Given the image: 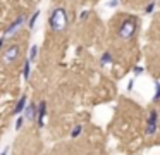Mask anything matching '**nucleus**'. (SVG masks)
I'll list each match as a JSON object with an SVG mask.
<instances>
[{
    "mask_svg": "<svg viewBox=\"0 0 160 155\" xmlns=\"http://www.w3.org/2000/svg\"><path fill=\"white\" fill-rule=\"evenodd\" d=\"M160 100V83H155V95H153V102H158Z\"/></svg>",
    "mask_w": 160,
    "mask_h": 155,
    "instance_id": "nucleus-15",
    "label": "nucleus"
},
{
    "mask_svg": "<svg viewBox=\"0 0 160 155\" xmlns=\"http://www.w3.org/2000/svg\"><path fill=\"white\" fill-rule=\"evenodd\" d=\"M31 64L33 62L29 60V59L24 60V65H22V78H24V81H28L29 76H31Z\"/></svg>",
    "mask_w": 160,
    "mask_h": 155,
    "instance_id": "nucleus-9",
    "label": "nucleus"
},
{
    "mask_svg": "<svg viewBox=\"0 0 160 155\" xmlns=\"http://www.w3.org/2000/svg\"><path fill=\"white\" fill-rule=\"evenodd\" d=\"M26 105H28V95H21V96H19V100H18V103H16V107H14V114H16V116H19V114L24 112Z\"/></svg>",
    "mask_w": 160,
    "mask_h": 155,
    "instance_id": "nucleus-8",
    "label": "nucleus"
},
{
    "mask_svg": "<svg viewBox=\"0 0 160 155\" xmlns=\"http://www.w3.org/2000/svg\"><path fill=\"white\" fill-rule=\"evenodd\" d=\"M143 71H145V69H143L141 65H136V67H134V74H136V76H139Z\"/></svg>",
    "mask_w": 160,
    "mask_h": 155,
    "instance_id": "nucleus-18",
    "label": "nucleus"
},
{
    "mask_svg": "<svg viewBox=\"0 0 160 155\" xmlns=\"http://www.w3.org/2000/svg\"><path fill=\"white\" fill-rule=\"evenodd\" d=\"M132 88H134V79H131V81H129V85H128V90H129V91H131Z\"/></svg>",
    "mask_w": 160,
    "mask_h": 155,
    "instance_id": "nucleus-19",
    "label": "nucleus"
},
{
    "mask_svg": "<svg viewBox=\"0 0 160 155\" xmlns=\"http://www.w3.org/2000/svg\"><path fill=\"white\" fill-rule=\"evenodd\" d=\"M114 62V57H112V54L108 50H105L103 54L100 55V64L102 65H108V64H112Z\"/></svg>",
    "mask_w": 160,
    "mask_h": 155,
    "instance_id": "nucleus-10",
    "label": "nucleus"
},
{
    "mask_svg": "<svg viewBox=\"0 0 160 155\" xmlns=\"http://www.w3.org/2000/svg\"><path fill=\"white\" fill-rule=\"evenodd\" d=\"M24 24H26V16H19V17H16V19L7 26V29L4 31L5 40H9V38L16 36V34H18L19 31H21V28L24 26Z\"/></svg>",
    "mask_w": 160,
    "mask_h": 155,
    "instance_id": "nucleus-3",
    "label": "nucleus"
},
{
    "mask_svg": "<svg viewBox=\"0 0 160 155\" xmlns=\"http://www.w3.org/2000/svg\"><path fill=\"white\" fill-rule=\"evenodd\" d=\"M4 43H5V36H0V48H4Z\"/></svg>",
    "mask_w": 160,
    "mask_h": 155,
    "instance_id": "nucleus-21",
    "label": "nucleus"
},
{
    "mask_svg": "<svg viewBox=\"0 0 160 155\" xmlns=\"http://www.w3.org/2000/svg\"><path fill=\"white\" fill-rule=\"evenodd\" d=\"M119 3V0H110V2H108V7H115Z\"/></svg>",
    "mask_w": 160,
    "mask_h": 155,
    "instance_id": "nucleus-20",
    "label": "nucleus"
},
{
    "mask_svg": "<svg viewBox=\"0 0 160 155\" xmlns=\"http://www.w3.org/2000/svg\"><path fill=\"white\" fill-rule=\"evenodd\" d=\"M36 116H38V105L36 103H28L24 109V119L29 122H36Z\"/></svg>",
    "mask_w": 160,
    "mask_h": 155,
    "instance_id": "nucleus-6",
    "label": "nucleus"
},
{
    "mask_svg": "<svg viewBox=\"0 0 160 155\" xmlns=\"http://www.w3.org/2000/svg\"><path fill=\"white\" fill-rule=\"evenodd\" d=\"M36 57H38V45H33L31 48H29V60L31 62H35L36 60Z\"/></svg>",
    "mask_w": 160,
    "mask_h": 155,
    "instance_id": "nucleus-12",
    "label": "nucleus"
},
{
    "mask_svg": "<svg viewBox=\"0 0 160 155\" xmlns=\"http://www.w3.org/2000/svg\"><path fill=\"white\" fill-rule=\"evenodd\" d=\"M2 153H11V147H7V148H4V150H2Z\"/></svg>",
    "mask_w": 160,
    "mask_h": 155,
    "instance_id": "nucleus-22",
    "label": "nucleus"
},
{
    "mask_svg": "<svg viewBox=\"0 0 160 155\" xmlns=\"http://www.w3.org/2000/svg\"><path fill=\"white\" fill-rule=\"evenodd\" d=\"M19 52H21L19 45H11V47H7V48H5V52H4V57H2L4 64H5V65L12 64V62H14L16 59L19 57Z\"/></svg>",
    "mask_w": 160,
    "mask_h": 155,
    "instance_id": "nucleus-5",
    "label": "nucleus"
},
{
    "mask_svg": "<svg viewBox=\"0 0 160 155\" xmlns=\"http://www.w3.org/2000/svg\"><path fill=\"white\" fill-rule=\"evenodd\" d=\"M24 116H19L18 119H16V126H14V129L16 131H21V127H22V124H24Z\"/></svg>",
    "mask_w": 160,
    "mask_h": 155,
    "instance_id": "nucleus-14",
    "label": "nucleus"
},
{
    "mask_svg": "<svg viewBox=\"0 0 160 155\" xmlns=\"http://www.w3.org/2000/svg\"><path fill=\"white\" fill-rule=\"evenodd\" d=\"M45 117H47V102L42 100L38 103V116H36V124H38L40 129L45 126Z\"/></svg>",
    "mask_w": 160,
    "mask_h": 155,
    "instance_id": "nucleus-7",
    "label": "nucleus"
},
{
    "mask_svg": "<svg viewBox=\"0 0 160 155\" xmlns=\"http://www.w3.org/2000/svg\"><path fill=\"white\" fill-rule=\"evenodd\" d=\"M38 17H40V10H35V12L31 14V17L28 19V29H35V26H36V21H38Z\"/></svg>",
    "mask_w": 160,
    "mask_h": 155,
    "instance_id": "nucleus-11",
    "label": "nucleus"
},
{
    "mask_svg": "<svg viewBox=\"0 0 160 155\" xmlns=\"http://www.w3.org/2000/svg\"><path fill=\"white\" fill-rule=\"evenodd\" d=\"M81 133H83V126H81V124H76V126L72 127V131H71V138H78Z\"/></svg>",
    "mask_w": 160,
    "mask_h": 155,
    "instance_id": "nucleus-13",
    "label": "nucleus"
},
{
    "mask_svg": "<svg viewBox=\"0 0 160 155\" xmlns=\"http://www.w3.org/2000/svg\"><path fill=\"white\" fill-rule=\"evenodd\" d=\"M157 129H158V110L153 109L152 112H150L148 119H146L145 131H146V134H148V136H153V134L157 133Z\"/></svg>",
    "mask_w": 160,
    "mask_h": 155,
    "instance_id": "nucleus-4",
    "label": "nucleus"
},
{
    "mask_svg": "<svg viewBox=\"0 0 160 155\" xmlns=\"http://www.w3.org/2000/svg\"><path fill=\"white\" fill-rule=\"evenodd\" d=\"M138 29V19L136 17H126L119 26V38L121 40H131Z\"/></svg>",
    "mask_w": 160,
    "mask_h": 155,
    "instance_id": "nucleus-2",
    "label": "nucleus"
},
{
    "mask_svg": "<svg viewBox=\"0 0 160 155\" xmlns=\"http://www.w3.org/2000/svg\"><path fill=\"white\" fill-rule=\"evenodd\" d=\"M48 26L52 31H62L66 29L67 26V10L64 7H55V9L50 12V17H48Z\"/></svg>",
    "mask_w": 160,
    "mask_h": 155,
    "instance_id": "nucleus-1",
    "label": "nucleus"
},
{
    "mask_svg": "<svg viewBox=\"0 0 160 155\" xmlns=\"http://www.w3.org/2000/svg\"><path fill=\"white\" fill-rule=\"evenodd\" d=\"M153 9H155V2H150L148 5H146L145 12H146V14H152V12H153Z\"/></svg>",
    "mask_w": 160,
    "mask_h": 155,
    "instance_id": "nucleus-17",
    "label": "nucleus"
},
{
    "mask_svg": "<svg viewBox=\"0 0 160 155\" xmlns=\"http://www.w3.org/2000/svg\"><path fill=\"white\" fill-rule=\"evenodd\" d=\"M90 14H91L90 10H83V12L79 14V21H81V23H83V21H86L88 17H90Z\"/></svg>",
    "mask_w": 160,
    "mask_h": 155,
    "instance_id": "nucleus-16",
    "label": "nucleus"
}]
</instances>
